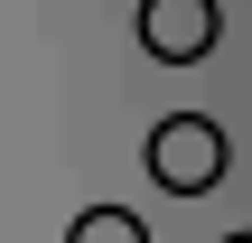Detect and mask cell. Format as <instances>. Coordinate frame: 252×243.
<instances>
[{
  "label": "cell",
  "mask_w": 252,
  "mask_h": 243,
  "mask_svg": "<svg viewBox=\"0 0 252 243\" xmlns=\"http://www.w3.org/2000/svg\"><path fill=\"white\" fill-rule=\"evenodd\" d=\"M140 169H150V187H168V197H206V187L224 178V131H215L206 112H168V122L150 131Z\"/></svg>",
  "instance_id": "1"
},
{
  "label": "cell",
  "mask_w": 252,
  "mask_h": 243,
  "mask_svg": "<svg viewBox=\"0 0 252 243\" xmlns=\"http://www.w3.org/2000/svg\"><path fill=\"white\" fill-rule=\"evenodd\" d=\"M215 37H224L215 0H140V47L159 66H196V56H215Z\"/></svg>",
  "instance_id": "2"
},
{
  "label": "cell",
  "mask_w": 252,
  "mask_h": 243,
  "mask_svg": "<svg viewBox=\"0 0 252 243\" xmlns=\"http://www.w3.org/2000/svg\"><path fill=\"white\" fill-rule=\"evenodd\" d=\"M65 243H150V225H140L131 206H84V215L65 225Z\"/></svg>",
  "instance_id": "3"
},
{
  "label": "cell",
  "mask_w": 252,
  "mask_h": 243,
  "mask_svg": "<svg viewBox=\"0 0 252 243\" xmlns=\"http://www.w3.org/2000/svg\"><path fill=\"white\" fill-rule=\"evenodd\" d=\"M224 243H252V225H243V234H224Z\"/></svg>",
  "instance_id": "4"
}]
</instances>
